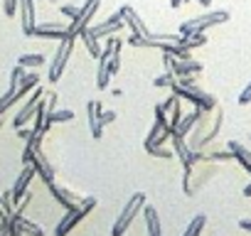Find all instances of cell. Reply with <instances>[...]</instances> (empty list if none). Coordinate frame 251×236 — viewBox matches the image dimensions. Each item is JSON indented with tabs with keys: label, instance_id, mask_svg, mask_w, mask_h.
I'll return each instance as SVG.
<instances>
[{
	"label": "cell",
	"instance_id": "cell-1",
	"mask_svg": "<svg viewBox=\"0 0 251 236\" xmlns=\"http://www.w3.org/2000/svg\"><path fill=\"white\" fill-rule=\"evenodd\" d=\"M222 123H224V108H222V106L214 108V116H212V111H204V116L197 121V126L190 131V148H192V150L207 148V145L219 136Z\"/></svg>",
	"mask_w": 251,
	"mask_h": 236
},
{
	"label": "cell",
	"instance_id": "cell-2",
	"mask_svg": "<svg viewBox=\"0 0 251 236\" xmlns=\"http://www.w3.org/2000/svg\"><path fill=\"white\" fill-rule=\"evenodd\" d=\"M143 207H146V192H136L128 202H126L121 214L116 216V221L111 226V236H123L128 231V226L133 224V219L138 216V212H143Z\"/></svg>",
	"mask_w": 251,
	"mask_h": 236
},
{
	"label": "cell",
	"instance_id": "cell-3",
	"mask_svg": "<svg viewBox=\"0 0 251 236\" xmlns=\"http://www.w3.org/2000/svg\"><path fill=\"white\" fill-rule=\"evenodd\" d=\"M214 172H217L214 163H200V167H197V165L185 167V177H182V189H185V194L200 192V189L214 177Z\"/></svg>",
	"mask_w": 251,
	"mask_h": 236
},
{
	"label": "cell",
	"instance_id": "cell-4",
	"mask_svg": "<svg viewBox=\"0 0 251 236\" xmlns=\"http://www.w3.org/2000/svg\"><path fill=\"white\" fill-rule=\"evenodd\" d=\"M229 20V13L226 10H212V13H204L200 18H190L182 23L180 27V35H197V32H207L209 27H217V25H224Z\"/></svg>",
	"mask_w": 251,
	"mask_h": 236
},
{
	"label": "cell",
	"instance_id": "cell-5",
	"mask_svg": "<svg viewBox=\"0 0 251 236\" xmlns=\"http://www.w3.org/2000/svg\"><path fill=\"white\" fill-rule=\"evenodd\" d=\"M94 207H96V197H81V202H79L74 209H67V214L62 216V221H59L57 229H54V236H67Z\"/></svg>",
	"mask_w": 251,
	"mask_h": 236
},
{
	"label": "cell",
	"instance_id": "cell-6",
	"mask_svg": "<svg viewBox=\"0 0 251 236\" xmlns=\"http://www.w3.org/2000/svg\"><path fill=\"white\" fill-rule=\"evenodd\" d=\"M74 37H64V40H59V47H57V52H54V59L50 62V74H47V79L52 81V84H57L59 79H62V74H64V69H67V62H69V57H72V52H74Z\"/></svg>",
	"mask_w": 251,
	"mask_h": 236
},
{
	"label": "cell",
	"instance_id": "cell-7",
	"mask_svg": "<svg viewBox=\"0 0 251 236\" xmlns=\"http://www.w3.org/2000/svg\"><path fill=\"white\" fill-rule=\"evenodd\" d=\"M23 163L25 165H32L35 167V172L50 185V182H54V167H52V163L47 160V155L42 153V148H32V145H25V153H23Z\"/></svg>",
	"mask_w": 251,
	"mask_h": 236
},
{
	"label": "cell",
	"instance_id": "cell-8",
	"mask_svg": "<svg viewBox=\"0 0 251 236\" xmlns=\"http://www.w3.org/2000/svg\"><path fill=\"white\" fill-rule=\"evenodd\" d=\"M99 5H101V0H84V5H81V13H79V15H76V18H74V20L69 23V27H67L69 37L79 40V35L89 30V25H91V20H94V15H96Z\"/></svg>",
	"mask_w": 251,
	"mask_h": 236
},
{
	"label": "cell",
	"instance_id": "cell-9",
	"mask_svg": "<svg viewBox=\"0 0 251 236\" xmlns=\"http://www.w3.org/2000/svg\"><path fill=\"white\" fill-rule=\"evenodd\" d=\"M175 96H180V98H187L192 106H200V108H204V111H214L219 103H217V98L214 96H209V94H204L202 89H197V86H190V89H185V86H175V89H170Z\"/></svg>",
	"mask_w": 251,
	"mask_h": 236
},
{
	"label": "cell",
	"instance_id": "cell-10",
	"mask_svg": "<svg viewBox=\"0 0 251 236\" xmlns=\"http://www.w3.org/2000/svg\"><path fill=\"white\" fill-rule=\"evenodd\" d=\"M123 25H126V23H123L121 13H113V15H108L106 20H101V23H96V25L91 23V25H89V30H86V35H91L94 40H103V37L116 35Z\"/></svg>",
	"mask_w": 251,
	"mask_h": 236
},
{
	"label": "cell",
	"instance_id": "cell-11",
	"mask_svg": "<svg viewBox=\"0 0 251 236\" xmlns=\"http://www.w3.org/2000/svg\"><path fill=\"white\" fill-rule=\"evenodd\" d=\"M42 96H45V91L37 86V89H32V94H30V98L25 101V106L15 113V118H13V126L15 128H23L30 118H35V111H37V106H40V101H42Z\"/></svg>",
	"mask_w": 251,
	"mask_h": 236
},
{
	"label": "cell",
	"instance_id": "cell-12",
	"mask_svg": "<svg viewBox=\"0 0 251 236\" xmlns=\"http://www.w3.org/2000/svg\"><path fill=\"white\" fill-rule=\"evenodd\" d=\"M67 27H69V23H64V20H52V23H40V25H35V37H42V40H64V37H69V32H67Z\"/></svg>",
	"mask_w": 251,
	"mask_h": 236
},
{
	"label": "cell",
	"instance_id": "cell-13",
	"mask_svg": "<svg viewBox=\"0 0 251 236\" xmlns=\"http://www.w3.org/2000/svg\"><path fill=\"white\" fill-rule=\"evenodd\" d=\"M86 113H89V131H91V138H94V141H101V138H103V121H101L103 106H101V101H89V103H86Z\"/></svg>",
	"mask_w": 251,
	"mask_h": 236
},
{
	"label": "cell",
	"instance_id": "cell-14",
	"mask_svg": "<svg viewBox=\"0 0 251 236\" xmlns=\"http://www.w3.org/2000/svg\"><path fill=\"white\" fill-rule=\"evenodd\" d=\"M118 13H121L123 23H126V25L131 27V32H133V35H141V37L151 40V35H153V32H151V30L146 27V23L141 20V15H138V13H136V10H133L131 5H123V8L118 10Z\"/></svg>",
	"mask_w": 251,
	"mask_h": 236
},
{
	"label": "cell",
	"instance_id": "cell-15",
	"mask_svg": "<svg viewBox=\"0 0 251 236\" xmlns=\"http://www.w3.org/2000/svg\"><path fill=\"white\" fill-rule=\"evenodd\" d=\"M35 175H37V172H35L32 165H25V167H23V172H20L18 180H15V187L10 189V192H13V204H20V202H23V197L27 194V187H30V182H32Z\"/></svg>",
	"mask_w": 251,
	"mask_h": 236
},
{
	"label": "cell",
	"instance_id": "cell-16",
	"mask_svg": "<svg viewBox=\"0 0 251 236\" xmlns=\"http://www.w3.org/2000/svg\"><path fill=\"white\" fill-rule=\"evenodd\" d=\"M20 18H23V32L32 37L35 25H37V13H35V0H20Z\"/></svg>",
	"mask_w": 251,
	"mask_h": 236
},
{
	"label": "cell",
	"instance_id": "cell-17",
	"mask_svg": "<svg viewBox=\"0 0 251 236\" xmlns=\"http://www.w3.org/2000/svg\"><path fill=\"white\" fill-rule=\"evenodd\" d=\"M47 187H50L52 197H54L64 209H74V207L81 202V197H79V194H74V192H72V189H67V187H59V185H54V182H50Z\"/></svg>",
	"mask_w": 251,
	"mask_h": 236
},
{
	"label": "cell",
	"instance_id": "cell-18",
	"mask_svg": "<svg viewBox=\"0 0 251 236\" xmlns=\"http://www.w3.org/2000/svg\"><path fill=\"white\" fill-rule=\"evenodd\" d=\"M170 143H173V153H175V158H177V160L182 163V167H185V165H190V155H192V148H190L187 138L173 131V136H170Z\"/></svg>",
	"mask_w": 251,
	"mask_h": 236
},
{
	"label": "cell",
	"instance_id": "cell-19",
	"mask_svg": "<svg viewBox=\"0 0 251 236\" xmlns=\"http://www.w3.org/2000/svg\"><path fill=\"white\" fill-rule=\"evenodd\" d=\"M202 71V64L197 62V59H192V57H187V59H177L175 57V64H173V74L180 79V76H195V74H200Z\"/></svg>",
	"mask_w": 251,
	"mask_h": 236
},
{
	"label": "cell",
	"instance_id": "cell-20",
	"mask_svg": "<svg viewBox=\"0 0 251 236\" xmlns=\"http://www.w3.org/2000/svg\"><path fill=\"white\" fill-rule=\"evenodd\" d=\"M202 116H204V108L195 106V108H192L190 113H185V116H182V121L177 123L175 133H180V136H185V138H187V136H190V131H192V128L197 126V121H200Z\"/></svg>",
	"mask_w": 251,
	"mask_h": 236
},
{
	"label": "cell",
	"instance_id": "cell-21",
	"mask_svg": "<svg viewBox=\"0 0 251 236\" xmlns=\"http://www.w3.org/2000/svg\"><path fill=\"white\" fill-rule=\"evenodd\" d=\"M143 219H146V229H148V236H163V224H160V216H158V209L146 204L143 207Z\"/></svg>",
	"mask_w": 251,
	"mask_h": 236
},
{
	"label": "cell",
	"instance_id": "cell-22",
	"mask_svg": "<svg viewBox=\"0 0 251 236\" xmlns=\"http://www.w3.org/2000/svg\"><path fill=\"white\" fill-rule=\"evenodd\" d=\"M229 153L234 155V160L251 175V150L246 145H241L239 141H229Z\"/></svg>",
	"mask_w": 251,
	"mask_h": 236
},
{
	"label": "cell",
	"instance_id": "cell-23",
	"mask_svg": "<svg viewBox=\"0 0 251 236\" xmlns=\"http://www.w3.org/2000/svg\"><path fill=\"white\" fill-rule=\"evenodd\" d=\"M111 71H108V49H103V54L99 57V71H96V86L99 89H108L111 84Z\"/></svg>",
	"mask_w": 251,
	"mask_h": 236
},
{
	"label": "cell",
	"instance_id": "cell-24",
	"mask_svg": "<svg viewBox=\"0 0 251 236\" xmlns=\"http://www.w3.org/2000/svg\"><path fill=\"white\" fill-rule=\"evenodd\" d=\"M10 221H15V224L20 226V231H23V234H30V236H45V231H42V226H37L35 221H30V219H25V214H18V212H13V216H10Z\"/></svg>",
	"mask_w": 251,
	"mask_h": 236
},
{
	"label": "cell",
	"instance_id": "cell-25",
	"mask_svg": "<svg viewBox=\"0 0 251 236\" xmlns=\"http://www.w3.org/2000/svg\"><path fill=\"white\" fill-rule=\"evenodd\" d=\"M20 98H23L20 86H13V84H10V89H8L3 96H0V116H5V111H8L10 106H15Z\"/></svg>",
	"mask_w": 251,
	"mask_h": 236
},
{
	"label": "cell",
	"instance_id": "cell-26",
	"mask_svg": "<svg viewBox=\"0 0 251 236\" xmlns=\"http://www.w3.org/2000/svg\"><path fill=\"white\" fill-rule=\"evenodd\" d=\"M74 118V113L69 111V108H62V111H52V113H47V121H45V128L50 131V126H54V123H69Z\"/></svg>",
	"mask_w": 251,
	"mask_h": 236
},
{
	"label": "cell",
	"instance_id": "cell-27",
	"mask_svg": "<svg viewBox=\"0 0 251 236\" xmlns=\"http://www.w3.org/2000/svg\"><path fill=\"white\" fill-rule=\"evenodd\" d=\"M13 216V192L0 194V224H10Z\"/></svg>",
	"mask_w": 251,
	"mask_h": 236
},
{
	"label": "cell",
	"instance_id": "cell-28",
	"mask_svg": "<svg viewBox=\"0 0 251 236\" xmlns=\"http://www.w3.org/2000/svg\"><path fill=\"white\" fill-rule=\"evenodd\" d=\"M40 79H42V76H40L37 71H25V76L20 79V94H23V96H27L32 89H37V86H40Z\"/></svg>",
	"mask_w": 251,
	"mask_h": 236
},
{
	"label": "cell",
	"instance_id": "cell-29",
	"mask_svg": "<svg viewBox=\"0 0 251 236\" xmlns=\"http://www.w3.org/2000/svg\"><path fill=\"white\" fill-rule=\"evenodd\" d=\"M204 226H207V216H204V214H195L192 221L187 224V229H185L182 236H202Z\"/></svg>",
	"mask_w": 251,
	"mask_h": 236
},
{
	"label": "cell",
	"instance_id": "cell-30",
	"mask_svg": "<svg viewBox=\"0 0 251 236\" xmlns=\"http://www.w3.org/2000/svg\"><path fill=\"white\" fill-rule=\"evenodd\" d=\"M202 45H207L204 32H197V35H182V47H185L187 52H192L195 47H202Z\"/></svg>",
	"mask_w": 251,
	"mask_h": 236
},
{
	"label": "cell",
	"instance_id": "cell-31",
	"mask_svg": "<svg viewBox=\"0 0 251 236\" xmlns=\"http://www.w3.org/2000/svg\"><path fill=\"white\" fill-rule=\"evenodd\" d=\"M79 40H84V45H86V52L94 57V59H99L101 54H103V49H101V45H99V40H94L91 35H86V32H81L79 35Z\"/></svg>",
	"mask_w": 251,
	"mask_h": 236
},
{
	"label": "cell",
	"instance_id": "cell-32",
	"mask_svg": "<svg viewBox=\"0 0 251 236\" xmlns=\"http://www.w3.org/2000/svg\"><path fill=\"white\" fill-rule=\"evenodd\" d=\"M153 86H158V89H175L177 86V76L173 71H165L158 79H153Z\"/></svg>",
	"mask_w": 251,
	"mask_h": 236
},
{
	"label": "cell",
	"instance_id": "cell-33",
	"mask_svg": "<svg viewBox=\"0 0 251 236\" xmlns=\"http://www.w3.org/2000/svg\"><path fill=\"white\" fill-rule=\"evenodd\" d=\"M45 62H47L45 54H23V57L18 59V64L25 67V69H27V67H35V69H37V67H42Z\"/></svg>",
	"mask_w": 251,
	"mask_h": 236
},
{
	"label": "cell",
	"instance_id": "cell-34",
	"mask_svg": "<svg viewBox=\"0 0 251 236\" xmlns=\"http://www.w3.org/2000/svg\"><path fill=\"white\" fill-rule=\"evenodd\" d=\"M180 101H182V98L177 96V98H175V103H173V108H170V126H173V128H177V123L182 121V116H185V113H182V108H180Z\"/></svg>",
	"mask_w": 251,
	"mask_h": 236
},
{
	"label": "cell",
	"instance_id": "cell-35",
	"mask_svg": "<svg viewBox=\"0 0 251 236\" xmlns=\"http://www.w3.org/2000/svg\"><path fill=\"white\" fill-rule=\"evenodd\" d=\"M146 153L153 155V158H163V160H173V158H175V153L168 150V148H163V145H158V148H148Z\"/></svg>",
	"mask_w": 251,
	"mask_h": 236
},
{
	"label": "cell",
	"instance_id": "cell-36",
	"mask_svg": "<svg viewBox=\"0 0 251 236\" xmlns=\"http://www.w3.org/2000/svg\"><path fill=\"white\" fill-rule=\"evenodd\" d=\"M18 8H20V0H3V10L8 18H13L18 13Z\"/></svg>",
	"mask_w": 251,
	"mask_h": 236
},
{
	"label": "cell",
	"instance_id": "cell-37",
	"mask_svg": "<svg viewBox=\"0 0 251 236\" xmlns=\"http://www.w3.org/2000/svg\"><path fill=\"white\" fill-rule=\"evenodd\" d=\"M59 10H62V15H64V18H72V20L81 13V8H79V5H62Z\"/></svg>",
	"mask_w": 251,
	"mask_h": 236
},
{
	"label": "cell",
	"instance_id": "cell-38",
	"mask_svg": "<svg viewBox=\"0 0 251 236\" xmlns=\"http://www.w3.org/2000/svg\"><path fill=\"white\" fill-rule=\"evenodd\" d=\"M239 103H241V106L251 103V81H249V84H246V89L241 91V96H239Z\"/></svg>",
	"mask_w": 251,
	"mask_h": 236
},
{
	"label": "cell",
	"instance_id": "cell-39",
	"mask_svg": "<svg viewBox=\"0 0 251 236\" xmlns=\"http://www.w3.org/2000/svg\"><path fill=\"white\" fill-rule=\"evenodd\" d=\"M101 121H103V126L113 123V121H116V111H103V116H101Z\"/></svg>",
	"mask_w": 251,
	"mask_h": 236
},
{
	"label": "cell",
	"instance_id": "cell-40",
	"mask_svg": "<svg viewBox=\"0 0 251 236\" xmlns=\"http://www.w3.org/2000/svg\"><path fill=\"white\" fill-rule=\"evenodd\" d=\"M32 133H35L32 128H25V126H23V128H18V136H20L23 141H30V138H32Z\"/></svg>",
	"mask_w": 251,
	"mask_h": 236
},
{
	"label": "cell",
	"instance_id": "cell-41",
	"mask_svg": "<svg viewBox=\"0 0 251 236\" xmlns=\"http://www.w3.org/2000/svg\"><path fill=\"white\" fill-rule=\"evenodd\" d=\"M239 226H241L244 231H251V219H241V221H239Z\"/></svg>",
	"mask_w": 251,
	"mask_h": 236
},
{
	"label": "cell",
	"instance_id": "cell-42",
	"mask_svg": "<svg viewBox=\"0 0 251 236\" xmlns=\"http://www.w3.org/2000/svg\"><path fill=\"white\" fill-rule=\"evenodd\" d=\"M0 236H8V224H0Z\"/></svg>",
	"mask_w": 251,
	"mask_h": 236
},
{
	"label": "cell",
	"instance_id": "cell-43",
	"mask_svg": "<svg viewBox=\"0 0 251 236\" xmlns=\"http://www.w3.org/2000/svg\"><path fill=\"white\" fill-rule=\"evenodd\" d=\"M244 197H251V182H249V185L244 187Z\"/></svg>",
	"mask_w": 251,
	"mask_h": 236
},
{
	"label": "cell",
	"instance_id": "cell-44",
	"mask_svg": "<svg viewBox=\"0 0 251 236\" xmlns=\"http://www.w3.org/2000/svg\"><path fill=\"white\" fill-rule=\"evenodd\" d=\"M197 3H200V5H204V8H209V5H212V0H197Z\"/></svg>",
	"mask_w": 251,
	"mask_h": 236
},
{
	"label": "cell",
	"instance_id": "cell-45",
	"mask_svg": "<svg viewBox=\"0 0 251 236\" xmlns=\"http://www.w3.org/2000/svg\"><path fill=\"white\" fill-rule=\"evenodd\" d=\"M170 5H173V8H180V5H182V0H170Z\"/></svg>",
	"mask_w": 251,
	"mask_h": 236
},
{
	"label": "cell",
	"instance_id": "cell-46",
	"mask_svg": "<svg viewBox=\"0 0 251 236\" xmlns=\"http://www.w3.org/2000/svg\"><path fill=\"white\" fill-rule=\"evenodd\" d=\"M0 8H3V0H0Z\"/></svg>",
	"mask_w": 251,
	"mask_h": 236
},
{
	"label": "cell",
	"instance_id": "cell-47",
	"mask_svg": "<svg viewBox=\"0 0 251 236\" xmlns=\"http://www.w3.org/2000/svg\"><path fill=\"white\" fill-rule=\"evenodd\" d=\"M52 3H54V0H52Z\"/></svg>",
	"mask_w": 251,
	"mask_h": 236
}]
</instances>
